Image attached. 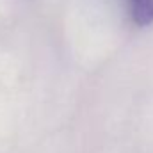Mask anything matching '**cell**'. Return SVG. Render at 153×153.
Returning a JSON list of instances; mask_svg holds the SVG:
<instances>
[{
    "instance_id": "obj_1",
    "label": "cell",
    "mask_w": 153,
    "mask_h": 153,
    "mask_svg": "<svg viewBox=\"0 0 153 153\" xmlns=\"http://www.w3.org/2000/svg\"><path fill=\"white\" fill-rule=\"evenodd\" d=\"M130 18L135 25L146 27L153 23V0H126Z\"/></svg>"
}]
</instances>
